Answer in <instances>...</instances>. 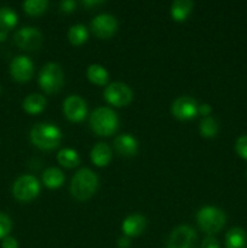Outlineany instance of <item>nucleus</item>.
Wrapping results in <instances>:
<instances>
[{"mask_svg": "<svg viewBox=\"0 0 247 248\" xmlns=\"http://www.w3.org/2000/svg\"><path fill=\"white\" fill-rule=\"evenodd\" d=\"M98 188V177L92 170L81 169L74 174L70 183V193L77 200L85 201L93 196Z\"/></svg>", "mask_w": 247, "mask_h": 248, "instance_id": "obj_1", "label": "nucleus"}, {"mask_svg": "<svg viewBox=\"0 0 247 248\" xmlns=\"http://www.w3.org/2000/svg\"><path fill=\"white\" fill-rule=\"evenodd\" d=\"M31 140L39 149L52 150L60 145L62 140V132L52 124H36L31 131Z\"/></svg>", "mask_w": 247, "mask_h": 248, "instance_id": "obj_2", "label": "nucleus"}, {"mask_svg": "<svg viewBox=\"0 0 247 248\" xmlns=\"http://www.w3.org/2000/svg\"><path fill=\"white\" fill-rule=\"evenodd\" d=\"M90 125L92 131L102 137H108L114 135L119 127L118 114L110 108L107 107H99L90 118Z\"/></svg>", "mask_w": 247, "mask_h": 248, "instance_id": "obj_3", "label": "nucleus"}, {"mask_svg": "<svg viewBox=\"0 0 247 248\" xmlns=\"http://www.w3.org/2000/svg\"><path fill=\"white\" fill-rule=\"evenodd\" d=\"M196 220L202 232L206 234H217L225 225V213L222 210L213 206L202 207L196 215Z\"/></svg>", "mask_w": 247, "mask_h": 248, "instance_id": "obj_4", "label": "nucleus"}, {"mask_svg": "<svg viewBox=\"0 0 247 248\" xmlns=\"http://www.w3.org/2000/svg\"><path fill=\"white\" fill-rule=\"evenodd\" d=\"M64 82V73L58 63L50 62L44 65L39 74V85L47 94L57 93Z\"/></svg>", "mask_w": 247, "mask_h": 248, "instance_id": "obj_5", "label": "nucleus"}, {"mask_svg": "<svg viewBox=\"0 0 247 248\" xmlns=\"http://www.w3.org/2000/svg\"><path fill=\"white\" fill-rule=\"evenodd\" d=\"M14 196L18 201L22 202H28L38 198L40 193V183L38 179L31 174H24L16 179L12 188Z\"/></svg>", "mask_w": 247, "mask_h": 248, "instance_id": "obj_6", "label": "nucleus"}, {"mask_svg": "<svg viewBox=\"0 0 247 248\" xmlns=\"http://www.w3.org/2000/svg\"><path fill=\"white\" fill-rule=\"evenodd\" d=\"M103 96L108 103L114 107H125L130 104L133 99L132 90L126 84L120 81L111 82L106 87Z\"/></svg>", "mask_w": 247, "mask_h": 248, "instance_id": "obj_7", "label": "nucleus"}, {"mask_svg": "<svg viewBox=\"0 0 247 248\" xmlns=\"http://www.w3.org/2000/svg\"><path fill=\"white\" fill-rule=\"evenodd\" d=\"M198 235L195 230L188 225L174 228L167 240L166 248H195Z\"/></svg>", "mask_w": 247, "mask_h": 248, "instance_id": "obj_8", "label": "nucleus"}, {"mask_svg": "<svg viewBox=\"0 0 247 248\" xmlns=\"http://www.w3.org/2000/svg\"><path fill=\"white\" fill-rule=\"evenodd\" d=\"M15 43L22 50H38L43 44V34L35 27H23L15 34Z\"/></svg>", "mask_w": 247, "mask_h": 248, "instance_id": "obj_9", "label": "nucleus"}, {"mask_svg": "<svg viewBox=\"0 0 247 248\" xmlns=\"http://www.w3.org/2000/svg\"><path fill=\"white\" fill-rule=\"evenodd\" d=\"M173 116L178 120L188 121L195 118L199 114V104L190 96L178 97L171 107Z\"/></svg>", "mask_w": 247, "mask_h": 248, "instance_id": "obj_10", "label": "nucleus"}, {"mask_svg": "<svg viewBox=\"0 0 247 248\" xmlns=\"http://www.w3.org/2000/svg\"><path fill=\"white\" fill-rule=\"evenodd\" d=\"M63 113L72 123H80L87 114L86 102L77 94H72L63 102Z\"/></svg>", "mask_w": 247, "mask_h": 248, "instance_id": "obj_11", "label": "nucleus"}, {"mask_svg": "<svg viewBox=\"0 0 247 248\" xmlns=\"http://www.w3.org/2000/svg\"><path fill=\"white\" fill-rule=\"evenodd\" d=\"M118 21L109 14L97 15L91 22V29L96 36L101 39H109L118 31Z\"/></svg>", "mask_w": 247, "mask_h": 248, "instance_id": "obj_12", "label": "nucleus"}, {"mask_svg": "<svg viewBox=\"0 0 247 248\" xmlns=\"http://www.w3.org/2000/svg\"><path fill=\"white\" fill-rule=\"evenodd\" d=\"M11 75L16 81L26 82L31 80L34 73V64L27 56H17L10 65Z\"/></svg>", "mask_w": 247, "mask_h": 248, "instance_id": "obj_13", "label": "nucleus"}, {"mask_svg": "<svg viewBox=\"0 0 247 248\" xmlns=\"http://www.w3.org/2000/svg\"><path fill=\"white\" fill-rule=\"evenodd\" d=\"M145 227H147V219H145L144 216L136 213V215H131L124 219L121 230H123L125 236L136 237L143 234Z\"/></svg>", "mask_w": 247, "mask_h": 248, "instance_id": "obj_14", "label": "nucleus"}, {"mask_svg": "<svg viewBox=\"0 0 247 248\" xmlns=\"http://www.w3.org/2000/svg\"><path fill=\"white\" fill-rule=\"evenodd\" d=\"M114 149L121 156H135L138 152V142L132 135L124 133L114 140Z\"/></svg>", "mask_w": 247, "mask_h": 248, "instance_id": "obj_15", "label": "nucleus"}, {"mask_svg": "<svg viewBox=\"0 0 247 248\" xmlns=\"http://www.w3.org/2000/svg\"><path fill=\"white\" fill-rule=\"evenodd\" d=\"M111 149L106 143H97L91 150V161L92 164L98 167H104L110 162L111 160Z\"/></svg>", "mask_w": 247, "mask_h": 248, "instance_id": "obj_16", "label": "nucleus"}, {"mask_svg": "<svg viewBox=\"0 0 247 248\" xmlns=\"http://www.w3.org/2000/svg\"><path fill=\"white\" fill-rule=\"evenodd\" d=\"M225 248H247V234L244 229L234 227L225 235Z\"/></svg>", "mask_w": 247, "mask_h": 248, "instance_id": "obj_17", "label": "nucleus"}, {"mask_svg": "<svg viewBox=\"0 0 247 248\" xmlns=\"http://www.w3.org/2000/svg\"><path fill=\"white\" fill-rule=\"evenodd\" d=\"M194 2L190 0H176L171 5V17L176 22H184L193 11Z\"/></svg>", "mask_w": 247, "mask_h": 248, "instance_id": "obj_18", "label": "nucleus"}, {"mask_svg": "<svg viewBox=\"0 0 247 248\" xmlns=\"http://www.w3.org/2000/svg\"><path fill=\"white\" fill-rule=\"evenodd\" d=\"M46 107V98L40 93H31L23 101V109L28 114L35 115L41 113Z\"/></svg>", "mask_w": 247, "mask_h": 248, "instance_id": "obj_19", "label": "nucleus"}, {"mask_svg": "<svg viewBox=\"0 0 247 248\" xmlns=\"http://www.w3.org/2000/svg\"><path fill=\"white\" fill-rule=\"evenodd\" d=\"M43 183L48 189H58L64 183V174L60 169L50 167L43 173Z\"/></svg>", "mask_w": 247, "mask_h": 248, "instance_id": "obj_20", "label": "nucleus"}, {"mask_svg": "<svg viewBox=\"0 0 247 248\" xmlns=\"http://www.w3.org/2000/svg\"><path fill=\"white\" fill-rule=\"evenodd\" d=\"M86 74L90 81L94 85H98V86H103L109 80L108 72L101 64H91L87 68Z\"/></svg>", "mask_w": 247, "mask_h": 248, "instance_id": "obj_21", "label": "nucleus"}, {"mask_svg": "<svg viewBox=\"0 0 247 248\" xmlns=\"http://www.w3.org/2000/svg\"><path fill=\"white\" fill-rule=\"evenodd\" d=\"M57 161L58 164L62 165L63 167L67 169H74L80 164V156L77 152L70 148H64V149L60 150L57 154Z\"/></svg>", "mask_w": 247, "mask_h": 248, "instance_id": "obj_22", "label": "nucleus"}, {"mask_svg": "<svg viewBox=\"0 0 247 248\" xmlns=\"http://www.w3.org/2000/svg\"><path fill=\"white\" fill-rule=\"evenodd\" d=\"M68 39H69L72 45L80 46L86 43L87 39H89V31L84 24H74L69 28Z\"/></svg>", "mask_w": 247, "mask_h": 248, "instance_id": "obj_23", "label": "nucleus"}, {"mask_svg": "<svg viewBox=\"0 0 247 248\" xmlns=\"http://www.w3.org/2000/svg\"><path fill=\"white\" fill-rule=\"evenodd\" d=\"M17 15L11 7H1L0 9V29L4 31L12 29L17 24Z\"/></svg>", "mask_w": 247, "mask_h": 248, "instance_id": "obj_24", "label": "nucleus"}, {"mask_svg": "<svg viewBox=\"0 0 247 248\" xmlns=\"http://www.w3.org/2000/svg\"><path fill=\"white\" fill-rule=\"evenodd\" d=\"M218 130H219V125H218L217 120L212 116H207L203 118L200 123V133L205 138H213L217 136Z\"/></svg>", "mask_w": 247, "mask_h": 248, "instance_id": "obj_25", "label": "nucleus"}, {"mask_svg": "<svg viewBox=\"0 0 247 248\" xmlns=\"http://www.w3.org/2000/svg\"><path fill=\"white\" fill-rule=\"evenodd\" d=\"M48 6V2L46 0H26L23 2V9L26 14L31 16H39L44 14Z\"/></svg>", "mask_w": 247, "mask_h": 248, "instance_id": "obj_26", "label": "nucleus"}, {"mask_svg": "<svg viewBox=\"0 0 247 248\" xmlns=\"http://www.w3.org/2000/svg\"><path fill=\"white\" fill-rule=\"evenodd\" d=\"M12 229V222L10 217H7L4 213H0V239L4 240L7 237Z\"/></svg>", "mask_w": 247, "mask_h": 248, "instance_id": "obj_27", "label": "nucleus"}, {"mask_svg": "<svg viewBox=\"0 0 247 248\" xmlns=\"http://www.w3.org/2000/svg\"><path fill=\"white\" fill-rule=\"evenodd\" d=\"M235 150H236L237 155L240 157L247 160V135H244L237 138L236 143H235Z\"/></svg>", "mask_w": 247, "mask_h": 248, "instance_id": "obj_28", "label": "nucleus"}, {"mask_svg": "<svg viewBox=\"0 0 247 248\" xmlns=\"http://www.w3.org/2000/svg\"><path fill=\"white\" fill-rule=\"evenodd\" d=\"M200 248H219V244H218L217 239L212 236H208L201 242Z\"/></svg>", "mask_w": 247, "mask_h": 248, "instance_id": "obj_29", "label": "nucleus"}, {"mask_svg": "<svg viewBox=\"0 0 247 248\" xmlns=\"http://www.w3.org/2000/svg\"><path fill=\"white\" fill-rule=\"evenodd\" d=\"M75 6H77V2L74 0H63L61 2V10L64 12H72L75 9Z\"/></svg>", "mask_w": 247, "mask_h": 248, "instance_id": "obj_30", "label": "nucleus"}, {"mask_svg": "<svg viewBox=\"0 0 247 248\" xmlns=\"http://www.w3.org/2000/svg\"><path fill=\"white\" fill-rule=\"evenodd\" d=\"M2 248H18V242L15 237L11 236H7L2 240V244H1Z\"/></svg>", "mask_w": 247, "mask_h": 248, "instance_id": "obj_31", "label": "nucleus"}, {"mask_svg": "<svg viewBox=\"0 0 247 248\" xmlns=\"http://www.w3.org/2000/svg\"><path fill=\"white\" fill-rule=\"evenodd\" d=\"M211 111H212V108H211L210 104L203 103L201 104V106H199V114H201V115L205 116V118H207V116L210 115Z\"/></svg>", "mask_w": 247, "mask_h": 248, "instance_id": "obj_32", "label": "nucleus"}, {"mask_svg": "<svg viewBox=\"0 0 247 248\" xmlns=\"http://www.w3.org/2000/svg\"><path fill=\"white\" fill-rule=\"evenodd\" d=\"M131 242L127 236H123L118 240V247L119 248H130Z\"/></svg>", "mask_w": 247, "mask_h": 248, "instance_id": "obj_33", "label": "nucleus"}, {"mask_svg": "<svg viewBox=\"0 0 247 248\" xmlns=\"http://www.w3.org/2000/svg\"><path fill=\"white\" fill-rule=\"evenodd\" d=\"M103 1H99V0H84L82 5L84 6H96V5H101Z\"/></svg>", "mask_w": 247, "mask_h": 248, "instance_id": "obj_34", "label": "nucleus"}, {"mask_svg": "<svg viewBox=\"0 0 247 248\" xmlns=\"http://www.w3.org/2000/svg\"><path fill=\"white\" fill-rule=\"evenodd\" d=\"M6 39V31H0V41H4Z\"/></svg>", "mask_w": 247, "mask_h": 248, "instance_id": "obj_35", "label": "nucleus"}, {"mask_svg": "<svg viewBox=\"0 0 247 248\" xmlns=\"http://www.w3.org/2000/svg\"><path fill=\"white\" fill-rule=\"evenodd\" d=\"M0 91H1V89H0Z\"/></svg>", "mask_w": 247, "mask_h": 248, "instance_id": "obj_36", "label": "nucleus"}]
</instances>
